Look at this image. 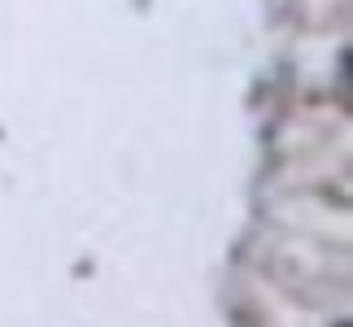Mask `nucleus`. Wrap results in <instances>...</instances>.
Masks as SVG:
<instances>
[{
	"label": "nucleus",
	"instance_id": "nucleus-1",
	"mask_svg": "<svg viewBox=\"0 0 353 327\" xmlns=\"http://www.w3.org/2000/svg\"><path fill=\"white\" fill-rule=\"evenodd\" d=\"M341 327H349V323H341Z\"/></svg>",
	"mask_w": 353,
	"mask_h": 327
}]
</instances>
